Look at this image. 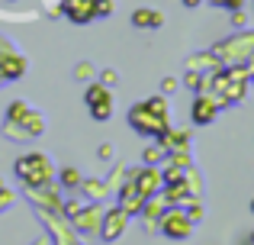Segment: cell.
Instances as JSON below:
<instances>
[{"label": "cell", "mask_w": 254, "mask_h": 245, "mask_svg": "<svg viewBox=\"0 0 254 245\" xmlns=\"http://www.w3.org/2000/svg\"><path fill=\"white\" fill-rule=\"evenodd\" d=\"M100 78H103L100 84H106V87H113V84H116V71H110V68H106V71H103Z\"/></svg>", "instance_id": "5bb4252c"}, {"label": "cell", "mask_w": 254, "mask_h": 245, "mask_svg": "<svg viewBox=\"0 0 254 245\" xmlns=\"http://www.w3.org/2000/svg\"><path fill=\"white\" fill-rule=\"evenodd\" d=\"M84 100H87V107H90V116L93 120H110V113H113V97H110V87L106 84H90L87 87V94H84Z\"/></svg>", "instance_id": "3957f363"}, {"label": "cell", "mask_w": 254, "mask_h": 245, "mask_svg": "<svg viewBox=\"0 0 254 245\" xmlns=\"http://www.w3.org/2000/svg\"><path fill=\"white\" fill-rule=\"evenodd\" d=\"M132 129H138L142 136H168V103L164 97H148V100L135 103L129 113Z\"/></svg>", "instance_id": "6da1fadb"}, {"label": "cell", "mask_w": 254, "mask_h": 245, "mask_svg": "<svg viewBox=\"0 0 254 245\" xmlns=\"http://www.w3.org/2000/svg\"><path fill=\"white\" fill-rule=\"evenodd\" d=\"M16 174L23 177L29 187H42V184H49V177H52V162H49V155H42V152H32V155L19 158V162H16Z\"/></svg>", "instance_id": "7a4b0ae2"}, {"label": "cell", "mask_w": 254, "mask_h": 245, "mask_svg": "<svg viewBox=\"0 0 254 245\" xmlns=\"http://www.w3.org/2000/svg\"><path fill=\"white\" fill-rule=\"evenodd\" d=\"M161 226H164V233L171 236V239H187L190 236V216H184V213H168L161 220Z\"/></svg>", "instance_id": "8992f818"}, {"label": "cell", "mask_w": 254, "mask_h": 245, "mask_svg": "<svg viewBox=\"0 0 254 245\" xmlns=\"http://www.w3.org/2000/svg\"><path fill=\"white\" fill-rule=\"evenodd\" d=\"M119 226H126V210H113V213H106V220H103V239H116Z\"/></svg>", "instance_id": "30bf717a"}, {"label": "cell", "mask_w": 254, "mask_h": 245, "mask_svg": "<svg viewBox=\"0 0 254 245\" xmlns=\"http://www.w3.org/2000/svg\"><path fill=\"white\" fill-rule=\"evenodd\" d=\"M212 6H229V10H235V6H242V0H209Z\"/></svg>", "instance_id": "4fadbf2b"}, {"label": "cell", "mask_w": 254, "mask_h": 245, "mask_svg": "<svg viewBox=\"0 0 254 245\" xmlns=\"http://www.w3.org/2000/svg\"><path fill=\"white\" fill-rule=\"evenodd\" d=\"M222 52H235V55H232V62H245V58L254 52V36H238V39H232V42L219 45L216 55H222Z\"/></svg>", "instance_id": "52a82bcc"}, {"label": "cell", "mask_w": 254, "mask_h": 245, "mask_svg": "<svg viewBox=\"0 0 254 245\" xmlns=\"http://www.w3.org/2000/svg\"><path fill=\"white\" fill-rule=\"evenodd\" d=\"M62 181L68 184V187H77V184H81V174H77V171H62Z\"/></svg>", "instance_id": "8fae6325"}, {"label": "cell", "mask_w": 254, "mask_h": 245, "mask_svg": "<svg viewBox=\"0 0 254 245\" xmlns=\"http://www.w3.org/2000/svg\"><path fill=\"white\" fill-rule=\"evenodd\" d=\"M161 90H164V94H171V90H177V81H174V78H164Z\"/></svg>", "instance_id": "2e32d148"}, {"label": "cell", "mask_w": 254, "mask_h": 245, "mask_svg": "<svg viewBox=\"0 0 254 245\" xmlns=\"http://www.w3.org/2000/svg\"><path fill=\"white\" fill-rule=\"evenodd\" d=\"M64 16L74 19V23H90L93 16H97V6H93V0H64Z\"/></svg>", "instance_id": "5b68a950"}, {"label": "cell", "mask_w": 254, "mask_h": 245, "mask_svg": "<svg viewBox=\"0 0 254 245\" xmlns=\"http://www.w3.org/2000/svg\"><path fill=\"white\" fill-rule=\"evenodd\" d=\"M74 75H77V78H90V75H93V68H90V65H77Z\"/></svg>", "instance_id": "9a60e30c"}, {"label": "cell", "mask_w": 254, "mask_h": 245, "mask_svg": "<svg viewBox=\"0 0 254 245\" xmlns=\"http://www.w3.org/2000/svg\"><path fill=\"white\" fill-rule=\"evenodd\" d=\"M251 210H254V203H251Z\"/></svg>", "instance_id": "ac0fdd59"}, {"label": "cell", "mask_w": 254, "mask_h": 245, "mask_svg": "<svg viewBox=\"0 0 254 245\" xmlns=\"http://www.w3.org/2000/svg\"><path fill=\"white\" fill-rule=\"evenodd\" d=\"M132 187H135L138 194L148 200L151 194H158V187H161V177H158L155 171H138V174L132 177Z\"/></svg>", "instance_id": "ba28073f"}, {"label": "cell", "mask_w": 254, "mask_h": 245, "mask_svg": "<svg viewBox=\"0 0 254 245\" xmlns=\"http://www.w3.org/2000/svg\"><path fill=\"white\" fill-rule=\"evenodd\" d=\"M184 3H187V6H196V3H199V0H184Z\"/></svg>", "instance_id": "e0dca14e"}, {"label": "cell", "mask_w": 254, "mask_h": 245, "mask_svg": "<svg viewBox=\"0 0 254 245\" xmlns=\"http://www.w3.org/2000/svg\"><path fill=\"white\" fill-rule=\"evenodd\" d=\"M219 107L222 103L216 100L212 94H196V100H193V123H199V126H206V123H212L216 120V113H219Z\"/></svg>", "instance_id": "277c9868"}, {"label": "cell", "mask_w": 254, "mask_h": 245, "mask_svg": "<svg viewBox=\"0 0 254 245\" xmlns=\"http://www.w3.org/2000/svg\"><path fill=\"white\" fill-rule=\"evenodd\" d=\"M132 23H135L138 29H158V26L164 23V16L158 10H135L132 13Z\"/></svg>", "instance_id": "9c48e42d"}, {"label": "cell", "mask_w": 254, "mask_h": 245, "mask_svg": "<svg viewBox=\"0 0 254 245\" xmlns=\"http://www.w3.org/2000/svg\"><path fill=\"white\" fill-rule=\"evenodd\" d=\"M145 164H158V162H161V152H158V149H145Z\"/></svg>", "instance_id": "7c38bea8"}]
</instances>
